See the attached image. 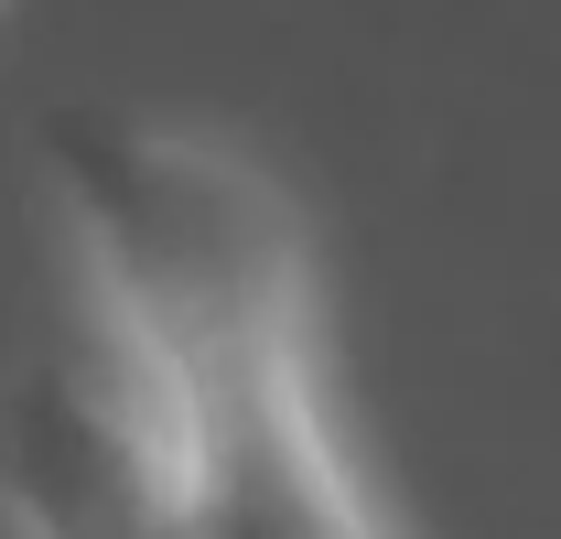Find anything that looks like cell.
Segmentation results:
<instances>
[{
	"instance_id": "3957f363",
	"label": "cell",
	"mask_w": 561,
	"mask_h": 539,
	"mask_svg": "<svg viewBox=\"0 0 561 539\" xmlns=\"http://www.w3.org/2000/svg\"><path fill=\"white\" fill-rule=\"evenodd\" d=\"M173 378V432H184V539H378L400 529L356 454L335 443L324 400V324L249 335L162 367Z\"/></svg>"
},
{
	"instance_id": "7a4b0ae2",
	"label": "cell",
	"mask_w": 561,
	"mask_h": 539,
	"mask_svg": "<svg viewBox=\"0 0 561 539\" xmlns=\"http://www.w3.org/2000/svg\"><path fill=\"white\" fill-rule=\"evenodd\" d=\"M184 507L162 356L76 280L66 335L0 389V518L44 539H140Z\"/></svg>"
},
{
	"instance_id": "6da1fadb",
	"label": "cell",
	"mask_w": 561,
	"mask_h": 539,
	"mask_svg": "<svg viewBox=\"0 0 561 539\" xmlns=\"http://www.w3.org/2000/svg\"><path fill=\"white\" fill-rule=\"evenodd\" d=\"M44 151H55V195H66L76 280L162 367L324 324L302 216L249 151L206 130H162V119H98V108L55 119Z\"/></svg>"
}]
</instances>
